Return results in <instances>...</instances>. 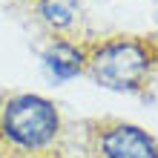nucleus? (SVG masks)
Instances as JSON below:
<instances>
[{"label":"nucleus","mask_w":158,"mask_h":158,"mask_svg":"<svg viewBox=\"0 0 158 158\" xmlns=\"http://www.w3.org/2000/svg\"><path fill=\"white\" fill-rule=\"evenodd\" d=\"M58 132H60V115L55 104L43 95L23 92L0 106V135L6 138V144L23 152L46 150L58 138Z\"/></svg>","instance_id":"nucleus-1"},{"label":"nucleus","mask_w":158,"mask_h":158,"mask_svg":"<svg viewBox=\"0 0 158 158\" xmlns=\"http://www.w3.org/2000/svg\"><path fill=\"white\" fill-rule=\"evenodd\" d=\"M43 66L55 81H72L86 69V52L69 40H52L43 52Z\"/></svg>","instance_id":"nucleus-4"},{"label":"nucleus","mask_w":158,"mask_h":158,"mask_svg":"<svg viewBox=\"0 0 158 158\" xmlns=\"http://www.w3.org/2000/svg\"><path fill=\"white\" fill-rule=\"evenodd\" d=\"M104 158H158V144L135 124H112L98 135Z\"/></svg>","instance_id":"nucleus-3"},{"label":"nucleus","mask_w":158,"mask_h":158,"mask_svg":"<svg viewBox=\"0 0 158 158\" xmlns=\"http://www.w3.org/2000/svg\"><path fill=\"white\" fill-rule=\"evenodd\" d=\"M86 69L104 89L138 92L152 69V52L141 40H106L86 55Z\"/></svg>","instance_id":"nucleus-2"},{"label":"nucleus","mask_w":158,"mask_h":158,"mask_svg":"<svg viewBox=\"0 0 158 158\" xmlns=\"http://www.w3.org/2000/svg\"><path fill=\"white\" fill-rule=\"evenodd\" d=\"M38 12L46 26L52 29H69L78 20V0H38Z\"/></svg>","instance_id":"nucleus-5"}]
</instances>
